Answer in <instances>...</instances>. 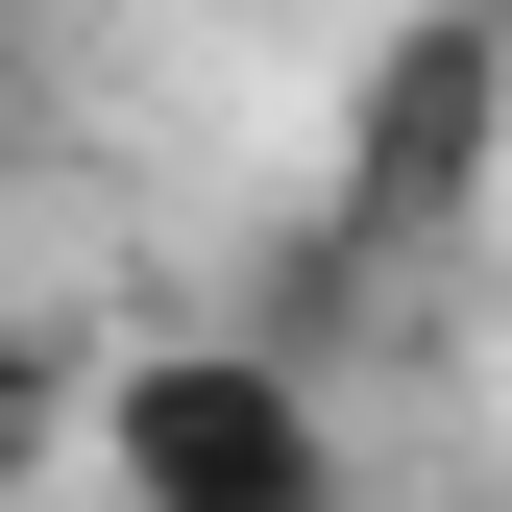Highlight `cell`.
<instances>
[{"label":"cell","instance_id":"obj_1","mask_svg":"<svg viewBox=\"0 0 512 512\" xmlns=\"http://www.w3.org/2000/svg\"><path fill=\"white\" fill-rule=\"evenodd\" d=\"M98 488L122 512H342V415L269 342H147L98 391Z\"/></svg>","mask_w":512,"mask_h":512},{"label":"cell","instance_id":"obj_2","mask_svg":"<svg viewBox=\"0 0 512 512\" xmlns=\"http://www.w3.org/2000/svg\"><path fill=\"white\" fill-rule=\"evenodd\" d=\"M512 196V0H415L391 74L342 122V269H391V244H464Z\"/></svg>","mask_w":512,"mask_h":512}]
</instances>
